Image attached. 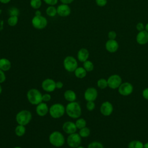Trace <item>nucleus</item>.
<instances>
[{"label":"nucleus","instance_id":"nucleus-16","mask_svg":"<svg viewBox=\"0 0 148 148\" xmlns=\"http://www.w3.org/2000/svg\"><path fill=\"white\" fill-rule=\"evenodd\" d=\"M49 111V107L44 102H42L36 105V112L37 114L39 116L43 117L46 116L48 113Z\"/></svg>","mask_w":148,"mask_h":148},{"label":"nucleus","instance_id":"nucleus-1","mask_svg":"<svg viewBox=\"0 0 148 148\" xmlns=\"http://www.w3.org/2000/svg\"><path fill=\"white\" fill-rule=\"evenodd\" d=\"M67 115L72 119L79 118L82 114V109L80 104L76 102H69L65 108Z\"/></svg>","mask_w":148,"mask_h":148},{"label":"nucleus","instance_id":"nucleus-48","mask_svg":"<svg viewBox=\"0 0 148 148\" xmlns=\"http://www.w3.org/2000/svg\"><path fill=\"white\" fill-rule=\"evenodd\" d=\"M144 148H148V142L144 144Z\"/></svg>","mask_w":148,"mask_h":148},{"label":"nucleus","instance_id":"nucleus-47","mask_svg":"<svg viewBox=\"0 0 148 148\" xmlns=\"http://www.w3.org/2000/svg\"><path fill=\"white\" fill-rule=\"evenodd\" d=\"M145 30H146L147 32H148V23L145 26Z\"/></svg>","mask_w":148,"mask_h":148},{"label":"nucleus","instance_id":"nucleus-43","mask_svg":"<svg viewBox=\"0 0 148 148\" xmlns=\"http://www.w3.org/2000/svg\"><path fill=\"white\" fill-rule=\"evenodd\" d=\"M60 2L62 3H64V4H70L74 0H60Z\"/></svg>","mask_w":148,"mask_h":148},{"label":"nucleus","instance_id":"nucleus-11","mask_svg":"<svg viewBox=\"0 0 148 148\" xmlns=\"http://www.w3.org/2000/svg\"><path fill=\"white\" fill-rule=\"evenodd\" d=\"M42 88L46 92H53L56 88V82L51 79H46L42 82Z\"/></svg>","mask_w":148,"mask_h":148},{"label":"nucleus","instance_id":"nucleus-29","mask_svg":"<svg viewBox=\"0 0 148 148\" xmlns=\"http://www.w3.org/2000/svg\"><path fill=\"white\" fill-rule=\"evenodd\" d=\"M75 124L77 129H81L86 127V121L83 118H79L75 122Z\"/></svg>","mask_w":148,"mask_h":148},{"label":"nucleus","instance_id":"nucleus-49","mask_svg":"<svg viewBox=\"0 0 148 148\" xmlns=\"http://www.w3.org/2000/svg\"><path fill=\"white\" fill-rule=\"evenodd\" d=\"M2 87H1V86L0 84V95L2 93Z\"/></svg>","mask_w":148,"mask_h":148},{"label":"nucleus","instance_id":"nucleus-14","mask_svg":"<svg viewBox=\"0 0 148 148\" xmlns=\"http://www.w3.org/2000/svg\"><path fill=\"white\" fill-rule=\"evenodd\" d=\"M113 110L112 104L109 101H105L102 103L100 107V112L105 116H108L112 113Z\"/></svg>","mask_w":148,"mask_h":148},{"label":"nucleus","instance_id":"nucleus-23","mask_svg":"<svg viewBox=\"0 0 148 148\" xmlns=\"http://www.w3.org/2000/svg\"><path fill=\"white\" fill-rule=\"evenodd\" d=\"M25 131H26V129H25V127L24 125L18 124L16 126V127L15 128L14 132H15V134L17 136L21 137L25 134Z\"/></svg>","mask_w":148,"mask_h":148},{"label":"nucleus","instance_id":"nucleus-30","mask_svg":"<svg viewBox=\"0 0 148 148\" xmlns=\"http://www.w3.org/2000/svg\"><path fill=\"white\" fill-rule=\"evenodd\" d=\"M30 6H31L32 8L37 10L41 7L42 1L41 0H31Z\"/></svg>","mask_w":148,"mask_h":148},{"label":"nucleus","instance_id":"nucleus-42","mask_svg":"<svg viewBox=\"0 0 148 148\" xmlns=\"http://www.w3.org/2000/svg\"><path fill=\"white\" fill-rule=\"evenodd\" d=\"M63 85H64V84H63V83L61 82V81H58V82H56V88L61 89V88H62Z\"/></svg>","mask_w":148,"mask_h":148},{"label":"nucleus","instance_id":"nucleus-13","mask_svg":"<svg viewBox=\"0 0 148 148\" xmlns=\"http://www.w3.org/2000/svg\"><path fill=\"white\" fill-rule=\"evenodd\" d=\"M57 14L61 17H66L70 15L71 9L69 6L67 4L61 3L57 8Z\"/></svg>","mask_w":148,"mask_h":148},{"label":"nucleus","instance_id":"nucleus-5","mask_svg":"<svg viewBox=\"0 0 148 148\" xmlns=\"http://www.w3.org/2000/svg\"><path fill=\"white\" fill-rule=\"evenodd\" d=\"M49 112L53 118L59 119L64 114L65 112V108L61 103H56L50 107Z\"/></svg>","mask_w":148,"mask_h":148},{"label":"nucleus","instance_id":"nucleus-41","mask_svg":"<svg viewBox=\"0 0 148 148\" xmlns=\"http://www.w3.org/2000/svg\"><path fill=\"white\" fill-rule=\"evenodd\" d=\"M142 95L145 99L148 100V88H146L143 90Z\"/></svg>","mask_w":148,"mask_h":148},{"label":"nucleus","instance_id":"nucleus-45","mask_svg":"<svg viewBox=\"0 0 148 148\" xmlns=\"http://www.w3.org/2000/svg\"><path fill=\"white\" fill-rule=\"evenodd\" d=\"M3 28V21L0 19V31H2Z\"/></svg>","mask_w":148,"mask_h":148},{"label":"nucleus","instance_id":"nucleus-22","mask_svg":"<svg viewBox=\"0 0 148 148\" xmlns=\"http://www.w3.org/2000/svg\"><path fill=\"white\" fill-rule=\"evenodd\" d=\"M73 72L75 76L79 79H83L87 75V71L83 67H77Z\"/></svg>","mask_w":148,"mask_h":148},{"label":"nucleus","instance_id":"nucleus-32","mask_svg":"<svg viewBox=\"0 0 148 148\" xmlns=\"http://www.w3.org/2000/svg\"><path fill=\"white\" fill-rule=\"evenodd\" d=\"M9 14L10 16H18L20 14V10L19 9L16 7H12L10 8L8 10Z\"/></svg>","mask_w":148,"mask_h":148},{"label":"nucleus","instance_id":"nucleus-3","mask_svg":"<svg viewBox=\"0 0 148 148\" xmlns=\"http://www.w3.org/2000/svg\"><path fill=\"white\" fill-rule=\"evenodd\" d=\"M28 101L32 105H37L42 102V94L36 88H31L29 90L27 94Z\"/></svg>","mask_w":148,"mask_h":148},{"label":"nucleus","instance_id":"nucleus-10","mask_svg":"<svg viewBox=\"0 0 148 148\" xmlns=\"http://www.w3.org/2000/svg\"><path fill=\"white\" fill-rule=\"evenodd\" d=\"M133 86L129 82L121 83L118 88L119 92L123 96H128L133 91Z\"/></svg>","mask_w":148,"mask_h":148},{"label":"nucleus","instance_id":"nucleus-15","mask_svg":"<svg viewBox=\"0 0 148 148\" xmlns=\"http://www.w3.org/2000/svg\"><path fill=\"white\" fill-rule=\"evenodd\" d=\"M62 130L66 134H71L75 133L77 131V127L75 124V123H73L72 121H66L62 125Z\"/></svg>","mask_w":148,"mask_h":148},{"label":"nucleus","instance_id":"nucleus-4","mask_svg":"<svg viewBox=\"0 0 148 148\" xmlns=\"http://www.w3.org/2000/svg\"><path fill=\"white\" fill-rule=\"evenodd\" d=\"M32 119L31 112L27 110H22L18 112L16 116V120L18 124L22 125H27Z\"/></svg>","mask_w":148,"mask_h":148},{"label":"nucleus","instance_id":"nucleus-36","mask_svg":"<svg viewBox=\"0 0 148 148\" xmlns=\"http://www.w3.org/2000/svg\"><path fill=\"white\" fill-rule=\"evenodd\" d=\"M116 36H117L116 32L114 31H109L108 32V36L109 39H115L116 38Z\"/></svg>","mask_w":148,"mask_h":148},{"label":"nucleus","instance_id":"nucleus-51","mask_svg":"<svg viewBox=\"0 0 148 148\" xmlns=\"http://www.w3.org/2000/svg\"><path fill=\"white\" fill-rule=\"evenodd\" d=\"M2 9H0V14H1V13H2Z\"/></svg>","mask_w":148,"mask_h":148},{"label":"nucleus","instance_id":"nucleus-33","mask_svg":"<svg viewBox=\"0 0 148 148\" xmlns=\"http://www.w3.org/2000/svg\"><path fill=\"white\" fill-rule=\"evenodd\" d=\"M87 148H103V146L99 142L94 141L88 145Z\"/></svg>","mask_w":148,"mask_h":148},{"label":"nucleus","instance_id":"nucleus-27","mask_svg":"<svg viewBox=\"0 0 148 148\" xmlns=\"http://www.w3.org/2000/svg\"><path fill=\"white\" fill-rule=\"evenodd\" d=\"M79 134L82 138H87L90 134V130L88 127H83L80 129Z\"/></svg>","mask_w":148,"mask_h":148},{"label":"nucleus","instance_id":"nucleus-35","mask_svg":"<svg viewBox=\"0 0 148 148\" xmlns=\"http://www.w3.org/2000/svg\"><path fill=\"white\" fill-rule=\"evenodd\" d=\"M95 3L98 6L103 7L106 5L107 0H95Z\"/></svg>","mask_w":148,"mask_h":148},{"label":"nucleus","instance_id":"nucleus-21","mask_svg":"<svg viewBox=\"0 0 148 148\" xmlns=\"http://www.w3.org/2000/svg\"><path fill=\"white\" fill-rule=\"evenodd\" d=\"M10 61L5 58H0V69L4 72L9 71L11 68Z\"/></svg>","mask_w":148,"mask_h":148},{"label":"nucleus","instance_id":"nucleus-8","mask_svg":"<svg viewBox=\"0 0 148 148\" xmlns=\"http://www.w3.org/2000/svg\"><path fill=\"white\" fill-rule=\"evenodd\" d=\"M81 142L82 137L76 132L69 134L67 138V144L70 147L76 148L80 146Z\"/></svg>","mask_w":148,"mask_h":148},{"label":"nucleus","instance_id":"nucleus-18","mask_svg":"<svg viewBox=\"0 0 148 148\" xmlns=\"http://www.w3.org/2000/svg\"><path fill=\"white\" fill-rule=\"evenodd\" d=\"M105 48L109 53H114L119 49V43L115 39H109L105 43Z\"/></svg>","mask_w":148,"mask_h":148},{"label":"nucleus","instance_id":"nucleus-9","mask_svg":"<svg viewBox=\"0 0 148 148\" xmlns=\"http://www.w3.org/2000/svg\"><path fill=\"white\" fill-rule=\"evenodd\" d=\"M108 86L112 89L119 88L122 82L121 77L118 75H113L109 77L107 80Z\"/></svg>","mask_w":148,"mask_h":148},{"label":"nucleus","instance_id":"nucleus-50","mask_svg":"<svg viewBox=\"0 0 148 148\" xmlns=\"http://www.w3.org/2000/svg\"><path fill=\"white\" fill-rule=\"evenodd\" d=\"M76 148H84V147H83V146H78V147H76Z\"/></svg>","mask_w":148,"mask_h":148},{"label":"nucleus","instance_id":"nucleus-40","mask_svg":"<svg viewBox=\"0 0 148 148\" xmlns=\"http://www.w3.org/2000/svg\"><path fill=\"white\" fill-rule=\"evenodd\" d=\"M136 29L139 32V31H143L145 30V25L144 24L140 22V23H138L136 25Z\"/></svg>","mask_w":148,"mask_h":148},{"label":"nucleus","instance_id":"nucleus-39","mask_svg":"<svg viewBox=\"0 0 148 148\" xmlns=\"http://www.w3.org/2000/svg\"><path fill=\"white\" fill-rule=\"evenodd\" d=\"M6 80V75L4 71L0 69V84L3 83Z\"/></svg>","mask_w":148,"mask_h":148},{"label":"nucleus","instance_id":"nucleus-19","mask_svg":"<svg viewBox=\"0 0 148 148\" xmlns=\"http://www.w3.org/2000/svg\"><path fill=\"white\" fill-rule=\"evenodd\" d=\"M77 57L79 61L84 62L87 61L89 57V51L86 48L80 49L77 54Z\"/></svg>","mask_w":148,"mask_h":148},{"label":"nucleus","instance_id":"nucleus-12","mask_svg":"<svg viewBox=\"0 0 148 148\" xmlns=\"http://www.w3.org/2000/svg\"><path fill=\"white\" fill-rule=\"evenodd\" d=\"M98 96V92L94 87H89L86 89L84 94V99L87 101H94Z\"/></svg>","mask_w":148,"mask_h":148},{"label":"nucleus","instance_id":"nucleus-17","mask_svg":"<svg viewBox=\"0 0 148 148\" xmlns=\"http://www.w3.org/2000/svg\"><path fill=\"white\" fill-rule=\"evenodd\" d=\"M136 40L139 45H143L148 43V32L146 30L139 31L136 35Z\"/></svg>","mask_w":148,"mask_h":148},{"label":"nucleus","instance_id":"nucleus-31","mask_svg":"<svg viewBox=\"0 0 148 148\" xmlns=\"http://www.w3.org/2000/svg\"><path fill=\"white\" fill-rule=\"evenodd\" d=\"M97 86L101 89H104L108 86V81L105 79H100L97 81Z\"/></svg>","mask_w":148,"mask_h":148},{"label":"nucleus","instance_id":"nucleus-2","mask_svg":"<svg viewBox=\"0 0 148 148\" xmlns=\"http://www.w3.org/2000/svg\"><path fill=\"white\" fill-rule=\"evenodd\" d=\"M49 140L53 146L56 147H60L64 145L65 138L61 132L56 131L50 134L49 137Z\"/></svg>","mask_w":148,"mask_h":148},{"label":"nucleus","instance_id":"nucleus-34","mask_svg":"<svg viewBox=\"0 0 148 148\" xmlns=\"http://www.w3.org/2000/svg\"><path fill=\"white\" fill-rule=\"evenodd\" d=\"M95 105L94 101H87L86 103V108L89 111H92L95 109Z\"/></svg>","mask_w":148,"mask_h":148},{"label":"nucleus","instance_id":"nucleus-24","mask_svg":"<svg viewBox=\"0 0 148 148\" xmlns=\"http://www.w3.org/2000/svg\"><path fill=\"white\" fill-rule=\"evenodd\" d=\"M128 148H144V145L143 143L139 140H132L131 141L128 145Z\"/></svg>","mask_w":148,"mask_h":148},{"label":"nucleus","instance_id":"nucleus-38","mask_svg":"<svg viewBox=\"0 0 148 148\" xmlns=\"http://www.w3.org/2000/svg\"><path fill=\"white\" fill-rule=\"evenodd\" d=\"M51 95L49 94H45L43 95H42V102H49L50 99H51Z\"/></svg>","mask_w":148,"mask_h":148},{"label":"nucleus","instance_id":"nucleus-25","mask_svg":"<svg viewBox=\"0 0 148 148\" xmlns=\"http://www.w3.org/2000/svg\"><path fill=\"white\" fill-rule=\"evenodd\" d=\"M46 13L49 17H53L57 14V8L54 6H49L46 10Z\"/></svg>","mask_w":148,"mask_h":148},{"label":"nucleus","instance_id":"nucleus-37","mask_svg":"<svg viewBox=\"0 0 148 148\" xmlns=\"http://www.w3.org/2000/svg\"><path fill=\"white\" fill-rule=\"evenodd\" d=\"M43 1L49 6H54L58 3V0H43Z\"/></svg>","mask_w":148,"mask_h":148},{"label":"nucleus","instance_id":"nucleus-52","mask_svg":"<svg viewBox=\"0 0 148 148\" xmlns=\"http://www.w3.org/2000/svg\"><path fill=\"white\" fill-rule=\"evenodd\" d=\"M14 148H21V147H18V146H17V147H14Z\"/></svg>","mask_w":148,"mask_h":148},{"label":"nucleus","instance_id":"nucleus-46","mask_svg":"<svg viewBox=\"0 0 148 148\" xmlns=\"http://www.w3.org/2000/svg\"><path fill=\"white\" fill-rule=\"evenodd\" d=\"M35 16H40V15H42V14H42L41 12H40L39 10H38V9H37V10L35 11Z\"/></svg>","mask_w":148,"mask_h":148},{"label":"nucleus","instance_id":"nucleus-6","mask_svg":"<svg viewBox=\"0 0 148 148\" xmlns=\"http://www.w3.org/2000/svg\"><path fill=\"white\" fill-rule=\"evenodd\" d=\"M63 65L65 69L69 72H74L77 68V62L76 59L71 56H68L64 58Z\"/></svg>","mask_w":148,"mask_h":148},{"label":"nucleus","instance_id":"nucleus-26","mask_svg":"<svg viewBox=\"0 0 148 148\" xmlns=\"http://www.w3.org/2000/svg\"><path fill=\"white\" fill-rule=\"evenodd\" d=\"M18 16H9L7 22L9 26L14 27L17 25V24L18 23Z\"/></svg>","mask_w":148,"mask_h":148},{"label":"nucleus","instance_id":"nucleus-7","mask_svg":"<svg viewBox=\"0 0 148 148\" xmlns=\"http://www.w3.org/2000/svg\"><path fill=\"white\" fill-rule=\"evenodd\" d=\"M32 26L37 29H43L47 25V20L42 15L35 16L31 20Z\"/></svg>","mask_w":148,"mask_h":148},{"label":"nucleus","instance_id":"nucleus-20","mask_svg":"<svg viewBox=\"0 0 148 148\" xmlns=\"http://www.w3.org/2000/svg\"><path fill=\"white\" fill-rule=\"evenodd\" d=\"M64 97L69 102H74L76 99V94L73 90H68L64 92Z\"/></svg>","mask_w":148,"mask_h":148},{"label":"nucleus","instance_id":"nucleus-44","mask_svg":"<svg viewBox=\"0 0 148 148\" xmlns=\"http://www.w3.org/2000/svg\"><path fill=\"white\" fill-rule=\"evenodd\" d=\"M11 1V0H0V2L3 4H6L9 3Z\"/></svg>","mask_w":148,"mask_h":148},{"label":"nucleus","instance_id":"nucleus-28","mask_svg":"<svg viewBox=\"0 0 148 148\" xmlns=\"http://www.w3.org/2000/svg\"><path fill=\"white\" fill-rule=\"evenodd\" d=\"M83 68L87 72H91L94 69V64L91 61L87 60L83 62Z\"/></svg>","mask_w":148,"mask_h":148}]
</instances>
